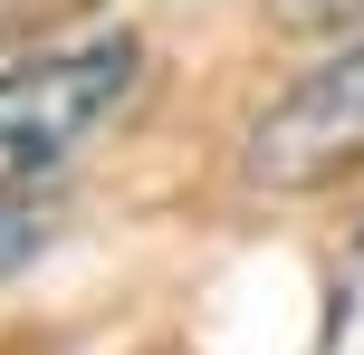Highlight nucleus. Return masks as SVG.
I'll list each match as a JSON object with an SVG mask.
<instances>
[{
    "instance_id": "f257e3e1",
    "label": "nucleus",
    "mask_w": 364,
    "mask_h": 355,
    "mask_svg": "<svg viewBox=\"0 0 364 355\" xmlns=\"http://www.w3.org/2000/svg\"><path fill=\"white\" fill-rule=\"evenodd\" d=\"M134 87H144V38L125 29L0 68V211L29 202L38 183H58L106 125H125Z\"/></svg>"
},
{
    "instance_id": "f03ea898",
    "label": "nucleus",
    "mask_w": 364,
    "mask_h": 355,
    "mask_svg": "<svg viewBox=\"0 0 364 355\" xmlns=\"http://www.w3.org/2000/svg\"><path fill=\"white\" fill-rule=\"evenodd\" d=\"M346 164H364V38L326 68H307L250 125V183H269V192L336 183Z\"/></svg>"
},
{
    "instance_id": "7ed1b4c3",
    "label": "nucleus",
    "mask_w": 364,
    "mask_h": 355,
    "mask_svg": "<svg viewBox=\"0 0 364 355\" xmlns=\"http://www.w3.org/2000/svg\"><path fill=\"white\" fill-rule=\"evenodd\" d=\"M269 19L278 29H355L364 0H269Z\"/></svg>"
},
{
    "instance_id": "20e7f679",
    "label": "nucleus",
    "mask_w": 364,
    "mask_h": 355,
    "mask_svg": "<svg viewBox=\"0 0 364 355\" xmlns=\"http://www.w3.org/2000/svg\"><path fill=\"white\" fill-rule=\"evenodd\" d=\"M77 10H96V0H0V38H38V29H58Z\"/></svg>"
},
{
    "instance_id": "39448f33",
    "label": "nucleus",
    "mask_w": 364,
    "mask_h": 355,
    "mask_svg": "<svg viewBox=\"0 0 364 355\" xmlns=\"http://www.w3.org/2000/svg\"><path fill=\"white\" fill-rule=\"evenodd\" d=\"M29 250H38V211H29V202H10V211H0V279H10Z\"/></svg>"
}]
</instances>
